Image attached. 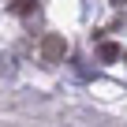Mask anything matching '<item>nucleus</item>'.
Listing matches in <instances>:
<instances>
[{
  "instance_id": "nucleus-1",
  "label": "nucleus",
  "mask_w": 127,
  "mask_h": 127,
  "mask_svg": "<svg viewBox=\"0 0 127 127\" xmlns=\"http://www.w3.org/2000/svg\"><path fill=\"white\" fill-rule=\"evenodd\" d=\"M60 56H64V41H60V37H49V41H45V60L56 64Z\"/></svg>"
},
{
  "instance_id": "nucleus-2",
  "label": "nucleus",
  "mask_w": 127,
  "mask_h": 127,
  "mask_svg": "<svg viewBox=\"0 0 127 127\" xmlns=\"http://www.w3.org/2000/svg\"><path fill=\"white\" fill-rule=\"evenodd\" d=\"M116 56H120L116 45H101V60H116Z\"/></svg>"
},
{
  "instance_id": "nucleus-3",
  "label": "nucleus",
  "mask_w": 127,
  "mask_h": 127,
  "mask_svg": "<svg viewBox=\"0 0 127 127\" xmlns=\"http://www.w3.org/2000/svg\"><path fill=\"white\" fill-rule=\"evenodd\" d=\"M112 4H123V0H112Z\"/></svg>"
}]
</instances>
